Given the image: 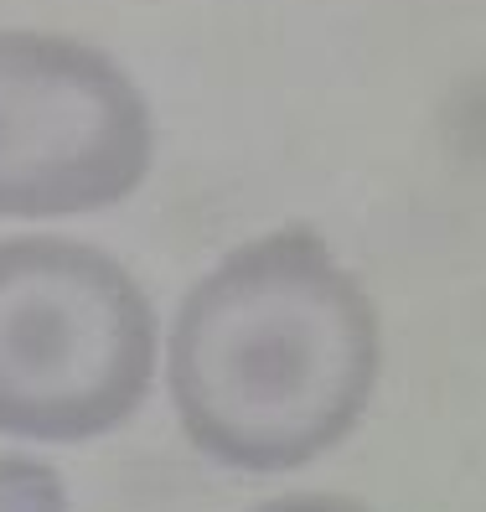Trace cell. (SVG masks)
Returning a JSON list of instances; mask_svg holds the SVG:
<instances>
[{
	"label": "cell",
	"instance_id": "2",
	"mask_svg": "<svg viewBox=\"0 0 486 512\" xmlns=\"http://www.w3.org/2000/svg\"><path fill=\"white\" fill-rule=\"evenodd\" d=\"M150 373L156 316L125 264L68 238L0 244V435L94 440Z\"/></svg>",
	"mask_w": 486,
	"mask_h": 512
},
{
	"label": "cell",
	"instance_id": "1",
	"mask_svg": "<svg viewBox=\"0 0 486 512\" xmlns=\"http://www.w3.org/2000/svg\"><path fill=\"white\" fill-rule=\"evenodd\" d=\"M378 383V311L311 228L228 254L187 295L171 394L187 435L238 471H290L331 450Z\"/></svg>",
	"mask_w": 486,
	"mask_h": 512
},
{
	"label": "cell",
	"instance_id": "3",
	"mask_svg": "<svg viewBox=\"0 0 486 512\" xmlns=\"http://www.w3.org/2000/svg\"><path fill=\"white\" fill-rule=\"evenodd\" d=\"M150 171V109L99 47L0 32V218H68Z\"/></svg>",
	"mask_w": 486,
	"mask_h": 512
},
{
	"label": "cell",
	"instance_id": "4",
	"mask_svg": "<svg viewBox=\"0 0 486 512\" xmlns=\"http://www.w3.org/2000/svg\"><path fill=\"white\" fill-rule=\"evenodd\" d=\"M0 512H68L63 481L37 461L6 456L0 461Z\"/></svg>",
	"mask_w": 486,
	"mask_h": 512
},
{
	"label": "cell",
	"instance_id": "5",
	"mask_svg": "<svg viewBox=\"0 0 486 512\" xmlns=\"http://www.w3.org/2000/svg\"><path fill=\"white\" fill-rule=\"evenodd\" d=\"M259 512H368V507H357L347 497H285V502H269Z\"/></svg>",
	"mask_w": 486,
	"mask_h": 512
}]
</instances>
